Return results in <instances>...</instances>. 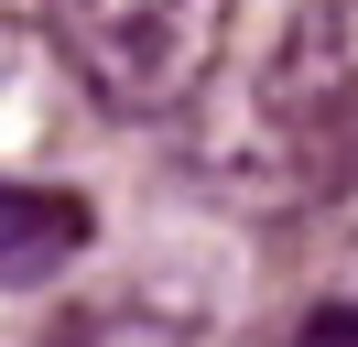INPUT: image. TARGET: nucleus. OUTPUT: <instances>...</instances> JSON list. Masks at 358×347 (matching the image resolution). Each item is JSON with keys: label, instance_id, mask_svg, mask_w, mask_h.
I'll return each instance as SVG.
<instances>
[{"label": "nucleus", "instance_id": "1", "mask_svg": "<svg viewBox=\"0 0 358 347\" xmlns=\"http://www.w3.org/2000/svg\"><path fill=\"white\" fill-rule=\"evenodd\" d=\"M228 11L239 0H55V43H66L87 98L131 108V120H163L228 55Z\"/></svg>", "mask_w": 358, "mask_h": 347}, {"label": "nucleus", "instance_id": "2", "mask_svg": "<svg viewBox=\"0 0 358 347\" xmlns=\"http://www.w3.org/2000/svg\"><path fill=\"white\" fill-rule=\"evenodd\" d=\"M261 130L304 185L358 174V0H304L261 65Z\"/></svg>", "mask_w": 358, "mask_h": 347}, {"label": "nucleus", "instance_id": "3", "mask_svg": "<svg viewBox=\"0 0 358 347\" xmlns=\"http://www.w3.org/2000/svg\"><path fill=\"white\" fill-rule=\"evenodd\" d=\"M87 195H66V185H11L0 174V282H44V271H66L76 250H87Z\"/></svg>", "mask_w": 358, "mask_h": 347}, {"label": "nucleus", "instance_id": "4", "mask_svg": "<svg viewBox=\"0 0 358 347\" xmlns=\"http://www.w3.org/2000/svg\"><path fill=\"white\" fill-rule=\"evenodd\" d=\"M304 347H358V304H336V315L304 325Z\"/></svg>", "mask_w": 358, "mask_h": 347}]
</instances>
